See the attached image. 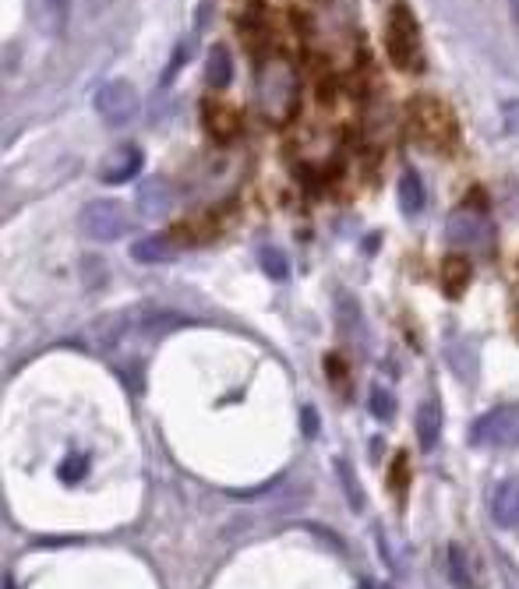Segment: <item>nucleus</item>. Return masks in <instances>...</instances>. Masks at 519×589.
I'll return each instance as SVG.
<instances>
[{"label": "nucleus", "mask_w": 519, "mask_h": 589, "mask_svg": "<svg viewBox=\"0 0 519 589\" xmlns=\"http://www.w3.org/2000/svg\"><path fill=\"white\" fill-rule=\"evenodd\" d=\"M414 131L421 142L435 145V149H445V145L456 142V120L435 99H417L414 103Z\"/></svg>", "instance_id": "obj_5"}, {"label": "nucleus", "mask_w": 519, "mask_h": 589, "mask_svg": "<svg viewBox=\"0 0 519 589\" xmlns=\"http://www.w3.org/2000/svg\"><path fill=\"white\" fill-rule=\"evenodd\" d=\"M262 269L269 272L272 279H283L286 276V261L279 251H262Z\"/></svg>", "instance_id": "obj_19"}, {"label": "nucleus", "mask_w": 519, "mask_h": 589, "mask_svg": "<svg viewBox=\"0 0 519 589\" xmlns=\"http://www.w3.org/2000/svg\"><path fill=\"white\" fill-rule=\"evenodd\" d=\"M138 110V92L131 82L117 78V82H106L103 89L96 92V113L106 120V124H128Z\"/></svg>", "instance_id": "obj_6"}, {"label": "nucleus", "mask_w": 519, "mask_h": 589, "mask_svg": "<svg viewBox=\"0 0 519 589\" xmlns=\"http://www.w3.org/2000/svg\"><path fill=\"white\" fill-rule=\"evenodd\" d=\"M85 470H89V459H85V455H68L61 466V477L68 480V484H78V480L85 477Z\"/></svg>", "instance_id": "obj_17"}, {"label": "nucleus", "mask_w": 519, "mask_h": 589, "mask_svg": "<svg viewBox=\"0 0 519 589\" xmlns=\"http://www.w3.org/2000/svg\"><path fill=\"white\" fill-rule=\"evenodd\" d=\"M82 226L85 233H89L92 240H99V244H110V240H121L124 233L131 230V216L128 209H124L121 202H110V198H103V202H89L82 209Z\"/></svg>", "instance_id": "obj_3"}, {"label": "nucleus", "mask_w": 519, "mask_h": 589, "mask_svg": "<svg viewBox=\"0 0 519 589\" xmlns=\"http://www.w3.org/2000/svg\"><path fill=\"white\" fill-rule=\"evenodd\" d=\"M184 64H188V46H181V50L173 53V64H170V68L163 71V85H170V78L177 75V71H181Z\"/></svg>", "instance_id": "obj_21"}, {"label": "nucleus", "mask_w": 519, "mask_h": 589, "mask_svg": "<svg viewBox=\"0 0 519 589\" xmlns=\"http://www.w3.org/2000/svg\"><path fill=\"white\" fill-rule=\"evenodd\" d=\"M389 53L392 64L403 71H417L421 68V32H417V22L407 8H396L389 22Z\"/></svg>", "instance_id": "obj_4"}, {"label": "nucleus", "mask_w": 519, "mask_h": 589, "mask_svg": "<svg viewBox=\"0 0 519 589\" xmlns=\"http://www.w3.org/2000/svg\"><path fill=\"white\" fill-rule=\"evenodd\" d=\"M230 78H234V60H230L226 46H212L209 60H205V82H209L212 89H226Z\"/></svg>", "instance_id": "obj_12"}, {"label": "nucleus", "mask_w": 519, "mask_h": 589, "mask_svg": "<svg viewBox=\"0 0 519 589\" xmlns=\"http://www.w3.org/2000/svg\"><path fill=\"white\" fill-rule=\"evenodd\" d=\"M371 413H375L378 420H389L392 413H396V406H392V396L385 392V388H375V392H371Z\"/></svg>", "instance_id": "obj_18"}, {"label": "nucleus", "mask_w": 519, "mask_h": 589, "mask_svg": "<svg viewBox=\"0 0 519 589\" xmlns=\"http://www.w3.org/2000/svg\"><path fill=\"white\" fill-rule=\"evenodd\" d=\"M491 519L502 530H516L519 526V477H509L495 487V494H491Z\"/></svg>", "instance_id": "obj_8"}, {"label": "nucleus", "mask_w": 519, "mask_h": 589, "mask_svg": "<svg viewBox=\"0 0 519 589\" xmlns=\"http://www.w3.org/2000/svg\"><path fill=\"white\" fill-rule=\"evenodd\" d=\"M449 579H452V586L456 589H474L477 586L474 568H470V561H467V551H463L459 544L449 547Z\"/></svg>", "instance_id": "obj_15"}, {"label": "nucleus", "mask_w": 519, "mask_h": 589, "mask_svg": "<svg viewBox=\"0 0 519 589\" xmlns=\"http://www.w3.org/2000/svg\"><path fill=\"white\" fill-rule=\"evenodd\" d=\"M142 149H135V145H124V149H117L110 159L103 163V173H99V180L103 184H128L131 177H135L138 170H142Z\"/></svg>", "instance_id": "obj_9"}, {"label": "nucleus", "mask_w": 519, "mask_h": 589, "mask_svg": "<svg viewBox=\"0 0 519 589\" xmlns=\"http://www.w3.org/2000/svg\"><path fill=\"white\" fill-rule=\"evenodd\" d=\"M438 434H442V406H438V399H428L417 410V438H421L424 448H435Z\"/></svg>", "instance_id": "obj_11"}, {"label": "nucleus", "mask_w": 519, "mask_h": 589, "mask_svg": "<svg viewBox=\"0 0 519 589\" xmlns=\"http://www.w3.org/2000/svg\"><path fill=\"white\" fill-rule=\"evenodd\" d=\"M470 445L516 448L519 445V406H498L470 427Z\"/></svg>", "instance_id": "obj_2"}, {"label": "nucleus", "mask_w": 519, "mask_h": 589, "mask_svg": "<svg viewBox=\"0 0 519 589\" xmlns=\"http://www.w3.org/2000/svg\"><path fill=\"white\" fill-rule=\"evenodd\" d=\"M173 254H177V247H173L170 240H163V237H145V240H138V244L131 247V258L145 261V265H156V261H170Z\"/></svg>", "instance_id": "obj_13"}, {"label": "nucleus", "mask_w": 519, "mask_h": 589, "mask_svg": "<svg viewBox=\"0 0 519 589\" xmlns=\"http://www.w3.org/2000/svg\"><path fill=\"white\" fill-rule=\"evenodd\" d=\"M502 117H505V127H509L512 135H519V99H512V103L502 106Z\"/></svg>", "instance_id": "obj_20"}, {"label": "nucleus", "mask_w": 519, "mask_h": 589, "mask_svg": "<svg viewBox=\"0 0 519 589\" xmlns=\"http://www.w3.org/2000/svg\"><path fill=\"white\" fill-rule=\"evenodd\" d=\"M399 205H403L407 216H417V212L424 209V184L414 170H407L399 177Z\"/></svg>", "instance_id": "obj_14"}, {"label": "nucleus", "mask_w": 519, "mask_h": 589, "mask_svg": "<svg viewBox=\"0 0 519 589\" xmlns=\"http://www.w3.org/2000/svg\"><path fill=\"white\" fill-rule=\"evenodd\" d=\"M184 318L177 311H163V307H128L96 325V339L103 346H121L128 339H159L166 332L181 329Z\"/></svg>", "instance_id": "obj_1"}, {"label": "nucleus", "mask_w": 519, "mask_h": 589, "mask_svg": "<svg viewBox=\"0 0 519 589\" xmlns=\"http://www.w3.org/2000/svg\"><path fill=\"white\" fill-rule=\"evenodd\" d=\"M29 15L43 36L57 39L64 36L71 18V0H29Z\"/></svg>", "instance_id": "obj_7"}, {"label": "nucleus", "mask_w": 519, "mask_h": 589, "mask_svg": "<svg viewBox=\"0 0 519 589\" xmlns=\"http://www.w3.org/2000/svg\"><path fill=\"white\" fill-rule=\"evenodd\" d=\"M170 187H166V180L152 177L142 184V191H138V209H142V216H163L166 209H170Z\"/></svg>", "instance_id": "obj_10"}, {"label": "nucleus", "mask_w": 519, "mask_h": 589, "mask_svg": "<svg viewBox=\"0 0 519 589\" xmlns=\"http://www.w3.org/2000/svg\"><path fill=\"white\" fill-rule=\"evenodd\" d=\"M512 11H516V18H519V0H512Z\"/></svg>", "instance_id": "obj_22"}, {"label": "nucleus", "mask_w": 519, "mask_h": 589, "mask_svg": "<svg viewBox=\"0 0 519 589\" xmlns=\"http://www.w3.org/2000/svg\"><path fill=\"white\" fill-rule=\"evenodd\" d=\"M336 470H339V480H343L346 498H350L354 512H364V494H361V484H357V473H354V466H350V459H339Z\"/></svg>", "instance_id": "obj_16"}]
</instances>
